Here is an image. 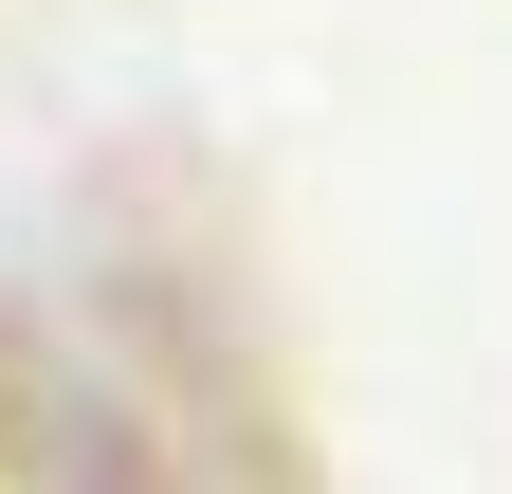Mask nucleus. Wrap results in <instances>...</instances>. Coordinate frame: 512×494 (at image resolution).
<instances>
[]
</instances>
